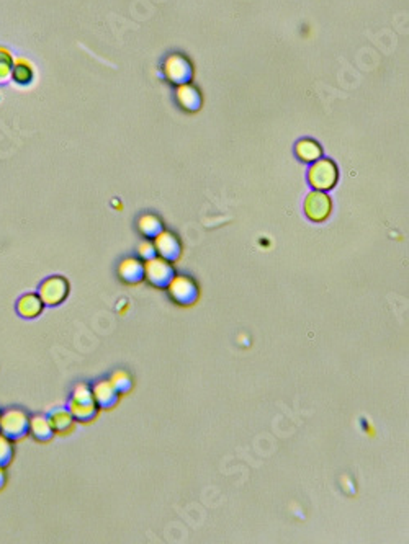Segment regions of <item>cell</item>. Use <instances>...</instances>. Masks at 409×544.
<instances>
[{
    "mask_svg": "<svg viewBox=\"0 0 409 544\" xmlns=\"http://www.w3.org/2000/svg\"><path fill=\"white\" fill-rule=\"evenodd\" d=\"M30 418L20 409H10L0 414V433L6 435L8 440H20L28 433Z\"/></svg>",
    "mask_w": 409,
    "mask_h": 544,
    "instance_id": "6da1fadb",
    "label": "cell"
},
{
    "mask_svg": "<svg viewBox=\"0 0 409 544\" xmlns=\"http://www.w3.org/2000/svg\"><path fill=\"white\" fill-rule=\"evenodd\" d=\"M337 181V167L329 159L318 160L310 169V183L316 190H329Z\"/></svg>",
    "mask_w": 409,
    "mask_h": 544,
    "instance_id": "7a4b0ae2",
    "label": "cell"
},
{
    "mask_svg": "<svg viewBox=\"0 0 409 544\" xmlns=\"http://www.w3.org/2000/svg\"><path fill=\"white\" fill-rule=\"evenodd\" d=\"M169 294L179 304H193L198 298V286L190 276H175L170 280Z\"/></svg>",
    "mask_w": 409,
    "mask_h": 544,
    "instance_id": "3957f363",
    "label": "cell"
},
{
    "mask_svg": "<svg viewBox=\"0 0 409 544\" xmlns=\"http://www.w3.org/2000/svg\"><path fill=\"white\" fill-rule=\"evenodd\" d=\"M144 276L152 286H158V288H164L170 283V280L174 278V270L172 265L164 259H152L146 260L144 265Z\"/></svg>",
    "mask_w": 409,
    "mask_h": 544,
    "instance_id": "277c9868",
    "label": "cell"
},
{
    "mask_svg": "<svg viewBox=\"0 0 409 544\" xmlns=\"http://www.w3.org/2000/svg\"><path fill=\"white\" fill-rule=\"evenodd\" d=\"M304 211L306 216L315 222H322L329 218L331 214V198L321 190L310 193L304 199Z\"/></svg>",
    "mask_w": 409,
    "mask_h": 544,
    "instance_id": "5b68a950",
    "label": "cell"
},
{
    "mask_svg": "<svg viewBox=\"0 0 409 544\" xmlns=\"http://www.w3.org/2000/svg\"><path fill=\"white\" fill-rule=\"evenodd\" d=\"M69 285L68 281L61 276H53V278H47L45 283L40 286V298L43 304L46 306H56V304L63 303L68 296Z\"/></svg>",
    "mask_w": 409,
    "mask_h": 544,
    "instance_id": "8992f818",
    "label": "cell"
},
{
    "mask_svg": "<svg viewBox=\"0 0 409 544\" xmlns=\"http://www.w3.org/2000/svg\"><path fill=\"white\" fill-rule=\"evenodd\" d=\"M156 252L161 255V259L168 260V262H172L175 259H179L180 255V250H182V247H180V242L179 239L174 236V234L170 232H164L161 231L158 234V237H156Z\"/></svg>",
    "mask_w": 409,
    "mask_h": 544,
    "instance_id": "52a82bcc",
    "label": "cell"
},
{
    "mask_svg": "<svg viewBox=\"0 0 409 544\" xmlns=\"http://www.w3.org/2000/svg\"><path fill=\"white\" fill-rule=\"evenodd\" d=\"M92 395L97 407H102V409L113 407L118 400V393L112 386L110 381H100V383L95 384L92 389Z\"/></svg>",
    "mask_w": 409,
    "mask_h": 544,
    "instance_id": "ba28073f",
    "label": "cell"
},
{
    "mask_svg": "<svg viewBox=\"0 0 409 544\" xmlns=\"http://www.w3.org/2000/svg\"><path fill=\"white\" fill-rule=\"evenodd\" d=\"M118 275L128 285L140 283L144 278V265L136 259H126L118 266Z\"/></svg>",
    "mask_w": 409,
    "mask_h": 544,
    "instance_id": "9c48e42d",
    "label": "cell"
},
{
    "mask_svg": "<svg viewBox=\"0 0 409 544\" xmlns=\"http://www.w3.org/2000/svg\"><path fill=\"white\" fill-rule=\"evenodd\" d=\"M33 77H35V68L27 57H15L12 66V75L10 79L18 85H28L31 84Z\"/></svg>",
    "mask_w": 409,
    "mask_h": 544,
    "instance_id": "30bf717a",
    "label": "cell"
},
{
    "mask_svg": "<svg viewBox=\"0 0 409 544\" xmlns=\"http://www.w3.org/2000/svg\"><path fill=\"white\" fill-rule=\"evenodd\" d=\"M97 404H95L94 399H87V400H75L70 399L69 404V412L75 420H80V422H89L92 420L95 415H97Z\"/></svg>",
    "mask_w": 409,
    "mask_h": 544,
    "instance_id": "8fae6325",
    "label": "cell"
},
{
    "mask_svg": "<svg viewBox=\"0 0 409 544\" xmlns=\"http://www.w3.org/2000/svg\"><path fill=\"white\" fill-rule=\"evenodd\" d=\"M28 433H31V437L36 438L38 441H50L54 435V430H53V425H51L50 418L36 415V417L30 418Z\"/></svg>",
    "mask_w": 409,
    "mask_h": 544,
    "instance_id": "7c38bea8",
    "label": "cell"
},
{
    "mask_svg": "<svg viewBox=\"0 0 409 544\" xmlns=\"http://www.w3.org/2000/svg\"><path fill=\"white\" fill-rule=\"evenodd\" d=\"M43 301L38 294H25L22 296L20 299H18V304H17V311L18 314H20L22 317H27V319H31V317H36L38 314H40L43 311Z\"/></svg>",
    "mask_w": 409,
    "mask_h": 544,
    "instance_id": "4fadbf2b",
    "label": "cell"
},
{
    "mask_svg": "<svg viewBox=\"0 0 409 544\" xmlns=\"http://www.w3.org/2000/svg\"><path fill=\"white\" fill-rule=\"evenodd\" d=\"M297 154L302 160L304 162H311L320 159L321 156V147L318 142L311 141V139H303L297 144Z\"/></svg>",
    "mask_w": 409,
    "mask_h": 544,
    "instance_id": "5bb4252c",
    "label": "cell"
},
{
    "mask_svg": "<svg viewBox=\"0 0 409 544\" xmlns=\"http://www.w3.org/2000/svg\"><path fill=\"white\" fill-rule=\"evenodd\" d=\"M50 422H51V425H53L54 432H68L69 428L73 427L74 417L70 415L69 410L58 409L50 415Z\"/></svg>",
    "mask_w": 409,
    "mask_h": 544,
    "instance_id": "9a60e30c",
    "label": "cell"
},
{
    "mask_svg": "<svg viewBox=\"0 0 409 544\" xmlns=\"http://www.w3.org/2000/svg\"><path fill=\"white\" fill-rule=\"evenodd\" d=\"M13 59L15 57H13L12 51L6 46H0V84H6L10 80Z\"/></svg>",
    "mask_w": 409,
    "mask_h": 544,
    "instance_id": "2e32d148",
    "label": "cell"
},
{
    "mask_svg": "<svg viewBox=\"0 0 409 544\" xmlns=\"http://www.w3.org/2000/svg\"><path fill=\"white\" fill-rule=\"evenodd\" d=\"M179 61H180V57H170L169 63H168V68H165V70H168V74H169V77L172 79L174 82H184V79L187 77V75H190L188 66H184L182 69H179L180 68Z\"/></svg>",
    "mask_w": 409,
    "mask_h": 544,
    "instance_id": "e0dca14e",
    "label": "cell"
},
{
    "mask_svg": "<svg viewBox=\"0 0 409 544\" xmlns=\"http://www.w3.org/2000/svg\"><path fill=\"white\" fill-rule=\"evenodd\" d=\"M140 231L144 234L147 237H154L163 231V226H161V221L156 216H144L141 218L140 221Z\"/></svg>",
    "mask_w": 409,
    "mask_h": 544,
    "instance_id": "ac0fdd59",
    "label": "cell"
},
{
    "mask_svg": "<svg viewBox=\"0 0 409 544\" xmlns=\"http://www.w3.org/2000/svg\"><path fill=\"white\" fill-rule=\"evenodd\" d=\"M13 458V446H12V440H8L6 435L0 433V466L7 467L10 464Z\"/></svg>",
    "mask_w": 409,
    "mask_h": 544,
    "instance_id": "d6986e66",
    "label": "cell"
},
{
    "mask_svg": "<svg viewBox=\"0 0 409 544\" xmlns=\"http://www.w3.org/2000/svg\"><path fill=\"white\" fill-rule=\"evenodd\" d=\"M110 383H112L113 388L117 389V393H126V391L130 389L131 384H133L130 375H128L126 371H117V373L112 376Z\"/></svg>",
    "mask_w": 409,
    "mask_h": 544,
    "instance_id": "ffe728a7",
    "label": "cell"
},
{
    "mask_svg": "<svg viewBox=\"0 0 409 544\" xmlns=\"http://www.w3.org/2000/svg\"><path fill=\"white\" fill-rule=\"evenodd\" d=\"M154 254H156V247L152 245L151 242H144V244H142V245L140 247V255H141L144 260L152 259V257H154Z\"/></svg>",
    "mask_w": 409,
    "mask_h": 544,
    "instance_id": "44dd1931",
    "label": "cell"
},
{
    "mask_svg": "<svg viewBox=\"0 0 409 544\" xmlns=\"http://www.w3.org/2000/svg\"><path fill=\"white\" fill-rule=\"evenodd\" d=\"M7 482V476H6V467L0 466V490L3 489V485H6Z\"/></svg>",
    "mask_w": 409,
    "mask_h": 544,
    "instance_id": "7402d4cb",
    "label": "cell"
}]
</instances>
